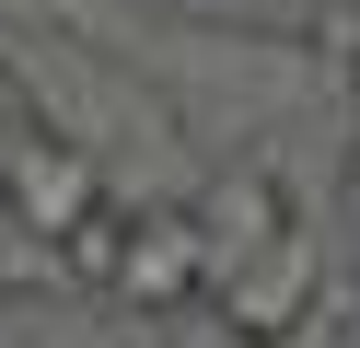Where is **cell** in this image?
Instances as JSON below:
<instances>
[{"mask_svg":"<svg viewBox=\"0 0 360 348\" xmlns=\"http://www.w3.org/2000/svg\"><path fill=\"white\" fill-rule=\"evenodd\" d=\"M210 290V244H198V198H128V244H117V302L105 314H186Z\"/></svg>","mask_w":360,"mask_h":348,"instance_id":"obj_2","label":"cell"},{"mask_svg":"<svg viewBox=\"0 0 360 348\" xmlns=\"http://www.w3.org/2000/svg\"><path fill=\"white\" fill-rule=\"evenodd\" d=\"M349 232H360V151H349Z\"/></svg>","mask_w":360,"mask_h":348,"instance_id":"obj_9","label":"cell"},{"mask_svg":"<svg viewBox=\"0 0 360 348\" xmlns=\"http://www.w3.org/2000/svg\"><path fill=\"white\" fill-rule=\"evenodd\" d=\"M326 278H337V244H326L314 221H279L256 255H233V267L210 278V302L244 325V337H279L290 314H314V290H326Z\"/></svg>","mask_w":360,"mask_h":348,"instance_id":"obj_3","label":"cell"},{"mask_svg":"<svg viewBox=\"0 0 360 348\" xmlns=\"http://www.w3.org/2000/svg\"><path fill=\"white\" fill-rule=\"evenodd\" d=\"M117 244H128V198H105V209H82L70 232L47 244V267H58V290L70 302H117Z\"/></svg>","mask_w":360,"mask_h":348,"instance_id":"obj_5","label":"cell"},{"mask_svg":"<svg viewBox=\"0 0 360 348\" xmlns=\"http://www.w3.org/2000/svg\"><path fill=\"white\" fill-rule=\"evenodd\" d=\"M337 70H349V128H360V46H349V58H337Z\"/></svg>","mask_w":360,"mask_h":348,"instance_id":"obj_8","label":"cell"},{"mask_svg":"<svg viewBox=\"0 0 360 348\" xmlns=\"http://www.w3.org/2000/svg\"><path fill=\"white\" fill-rule=\"evenodd\" d=\"M349 314H360V278L337 267L326 290H314V314H290V325H279L267 348H349Z\"/></svg>","mask_w":360,"mask_h":348,"instance_id":"obj_6","label":"cell"},{"mask_svg":"<svg viewBox=\"0 0 360 348\" xmlns=\"http://www.w3.org/2000/svg\"><path fill=\"white\" fill-rule=\"evenodd\" d=\"M151 348H267V337H244V325H233V314H221V302H210V290H198V302H186V314H163V325H151Z\"/></svg>","mask_w":360,"mask_h":348,"instance_id":"obj_7","label":"cell"},{"mask_svg":"<svg viewBox=\"0 0 360 348\" xmlns=\"http://www.w3.org/2000/svg\"><path fill=\"white\" fill-rule=\"evenodd\" d=\"M12 128H24V116H12V105H0V151H12Z\"/></svg>","mask_w":360,"mask_h":348,"instance_id":"obj_10","label":"cell"},{"mask_svg":"<svg viewBox=\"0 0 360 348\" xmlns=\"http://www.w3.org/2000/svg\"><path fill=\"white\" fill-rule=\"evenodd\" d=\"M105 198H117V174H105L70 128H47V116L12 128V151H0V209H12V232L58 244V232H70L82 209H105Z\"/></svg>","mask_w":360,"mask_h":348,"instance_id":"obj_1","label":"cell"},{"mask_svg":"<svg viewBox=\"0 0 360 348\" xmlns=\"http://www.w3.org/2000/svg\"><path fill=\"white\" fill-rule=\"evenodd\" d=\"M279 221H302V198H290V174H279L267 151H233V162L198 174V244H210V278L233 267V255H256Z\"/></svg>","mask_w":360,"mask_h":348,"instance_id":"obj_4","label":"cell"}]
</instances>
